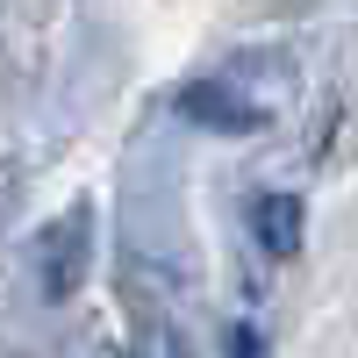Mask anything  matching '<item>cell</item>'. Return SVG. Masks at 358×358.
<instances>
[{
  "mask_svg": "<svg viewBox=\"0 0 358 358\" xmlns=\"http://www.w3.org/2000/svg\"><path fill=\"white\" fill-rule=\"evenodd\" d=\"M79 265H86V215H72L65 222V244H43V294L50 301H65V294L79 287Z\"/></svg>",
  "mask_w": 358,
  "mask_h": 358,
  "instance_id": "6da1fadb",
  "label": "cell"
},
{
  "mask_svg": "<svg viewBox=\"0 0 358 358\" xmlns=\"http://www.w3.org/2000/svg\"><path fill=\"white\" fill-rule=\"evenodd\" d=\"M258 236L273 258H294V244H301V201L294 194H265L258 201Z\"/></svg>",
  "mask_w": 358,
  "mask_h": 358,
  "instance_id": "7a4b0ae2",
  "label": "cell"
},
{
  "mask_svg": "<svg viewBox=\"0 0 358 358\" xmlns=\"http://www.w3.org/2000/svg\"><path fill=\"white\" fill-rule=\"evenodd\" d=\"M179 108H187L194 122H208V129H258V108H229L222 86H187Z\"/></svg>",
  "mask_w": 358,
  "mask_h": 358,
  "instance_id": "3957f363",
  "label": "cell"
}]
</instances>
